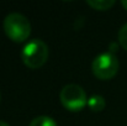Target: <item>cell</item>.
I'll return each instance as SVG.
<instances>
[{
  "instance_id": "obj_5",
  "label": "cell",
  "mask_w": 127,
  "mask_h": 126,
  "mask_svg": "<svg viewBox=\"0 0 127 126\" xmlns=\"http://www.w3.org/2000/svg\"><path fill=\"white\" fill-rule=\"evenodd\" d=\"M88 106L91 111H102L105 109V99L101 95H93L88 99Z\"/></svg>"
},
{
  "instance_id": "obj_1",
  "label": "cell",
  "mask_w": 127,
  "mask_h": 126,
  "mask_svg": "<svg viewBox=\"0 0 127 126\" xmlns=\"http://www.w3.org/2000/svg\"><path fill=\"white\" fill-rule=\"evenodd\" d=\"M4 31L6 36L14 42H24L26 41L31 34V24L26 16L19 12L9 14L2 24Z\"/></svg>"
},
{
  "instance_id": "obj_3",
  "label": "cell",
  "mask_w": 127,
  "mask_h": 126,
  "mask_svg": "<svg viewBox=\"0 0 127 126\" xmlns=\"http://www.w3.org/2000/svg\"><path fill=\"white\" fill-rule=\"evenodd\" d=\"M119 67H120V62L117 57L111 52H106L96 56L91 63V71L94 76L101 81H109L114 78L119 72Z\"/></svg>"
},
{
  "instance_id": "obj_6",
  "label": "cell",
  "mask_w": 127,
  "mask_h": 126,
  "mask_svg": "<svg viewBox=\"0 0 127 126\" xmlns=\"http://www.w3.org/2000/svg\"><path fill=\"white\" fill-rule=\"evenodd\" d=\"M86 4L90 7H93L94 10L105 11V10H109L110 7H112L115 5V0H88Z\"/></svg>"
},
{
  "instance_id": "obj_2",
  "label": "cell",
  "mask_w": 127,
  "mask_h": 126,
  "mask_svg": "<svg viewBox=\"0 0 127 126\" xmlns=\"http://www.w3.org/2000/svg\"><path fill=\"white\" fill-rule=\"evenodd\" d=\"M21 59L24 64L31 69H37L42 67L48 59L47 44L40 39L31 40L24 46L21 52Z\"/></svg>"
},
{
  "instance_id": "obj_11",
  "label": "cell",
  "mask_w": 127,
  "mask_h": 126,
  "mask_svg": "<svg viewBox=\"0 0 127 126\" xmlns=\"http://www.w3.org/2000/svg\"><path fill=\"white\" fill-rule=\"evenodd\" d=\"M0 126H10V125H9L7 123H5V121H1V120H0Z\"/></svg>"
},
{
  "instance_id": "obj_9",
  "label": "cell",
  "mask_w": 127,
  "mask_h": 126,
  "mask_svg": "<svg viewBox=\"0 0 127 126\" xmlns=\"http://www.w3.org/2000/svg\"><path fill=\"white\" fill-rule=\"evenodd\" d=\"M117 48H119V44H117V43L112 42V43L110 44V52H111V53H114V54H115V52L117 51Z\"/></svg>"
},
{
  "instance_id": "obj_7",
  "label": "cell",
  "mask_w": 127,
  "mask_h": 126,
  "mask_svg": "<svg viewBox=\"0 0 127 126\" xmlns=\"http://www.w3.org/2000/svg\"><path fill=\"white\" fill-rule=\"evenodd\" d=\"M29 126H57V124H56V121H54L52 118L42 115V116L35 118V119L30 123Z\"/></svg>"
},
{
  "instance_id": "obj_4",
  "label": "cell",
  "mask_w": 127,
  "mask_h": 126,
  "mask_svg": "<svg viewBox=\"0 0 127 126\" xmlns=\"http://www.w3.org/2000/svg\"><path fill=\"white\" fill-rule=\"evenodd\" d=\"M62 105L69 111H80L88 105V98L84 89L78 84H67L59 93Z\"/></svg>"
},
{
  "instance_id": "obj_10",
  "label": "cell",
  "mask_w": 127,
  "mask_h": 126,
  "mask_svg": "<svg viewBox=\"0 0 127 126\" xmlns=\"http://www.w3.org/2000/svg\"><path fill=\"white\" fill-rule=\"evenodd\" d=\"M121 4H122L124 9H125V10H127V0H122V2H121Z\"/></svg>"
},
{
  "instance_id": "obj_8",
  "label": "cell",
  "mask_w": 127,
  "mask_h": 126,
  "mask_svg": "<svg viewBox=\"0 0 127 126\" xmlns=\"http://www.w3.org/2000/svg\"><path fill=\"white\" fill-rule=\"evenodd\" d=\"M117 39H119V43L121 44V47L127 51V24H125L120 29L119 35H117Z\"/></svg>"
}]
</instances>
